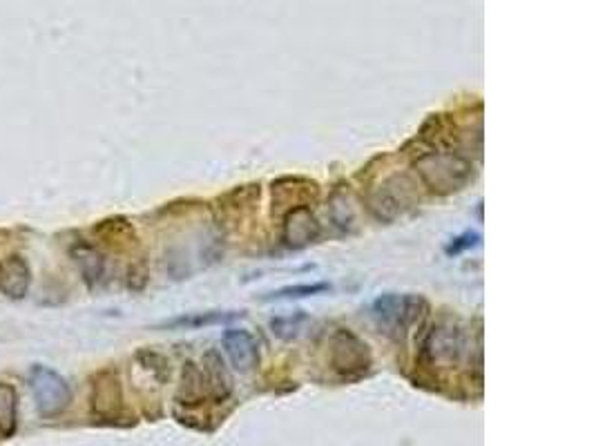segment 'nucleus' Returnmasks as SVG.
Returning <instances> with one entry per match:
<instances>
[{
    "mask_svg": "<svg viewBox=\"0 0 596 446\" xmlns=\"http://www.w3.org/2000/svg\"><path fill=\"white\" fill-rule=\"evenodd\" d=\"M424 310H427V302L420 295L384 293L371 306V315H373L378 328L391 337L407 333L423 317Z\"/></svg>",
    "mask_w": 596,
    "mask_h": 446,
    "instance_id": "1",
    "label": "nucleus"
},
{
    "mask_svg": "<svg viewBox=\"0 0 596 446\" xmlns=\"http://www.w3.org/2000/svg\"><path fill=\"white\" fill-rule=\"evenodd\" d=\"M37 409L43 418H58L72 404V389L61 373L45 364H34L27 375Z\"/></svg>",
    "mask_w": 596,
    "mask_h": 446,
    "instance_id": "2",
    "label": "nucleus"
},
{
    "mask_svg": "<svg viewBox=\"0 0 596 446\" xmlns=\"http://www.w3.org/2000/svg\"><path fill=\"white\" fill-rule=\"evenodd\" d=\"M465 348L467 337L463 328L452 322L434 324L420 344V366H454L460 362Z\"/></svg>",
    "mask_w": 596,
    "mask_h": 446,
    "instance_id": "3",
    "label": "nucleus"
},
{
    "mask_svg": "<svg viewBox=\"0 0 596 446\" xmlns=\"http://www.w3.org/2000/svg\"><path fill=\"white\" fill-rule=\"evenodd\" d=\"M418 170L424 182L432 185L434 190L444 188V192L460 190L474 177L472 163L454 152L427 154V157H423L418 161Z\"/></svg>",
    "mask_w": 596,
    "mask_h": 446,
    "instance_id": "4",
    "label": "nucleus"
},
{
    "mask_svg": "<svg viewBox=\"0 0 596 446\" xmlns=\"http://www.w3.org/2000/svg\"><path fill=\"white\" fill-rule=\"evenodd\" d=\"M330 366L335 373L347 379H358L371 368V350L367 342L350 333L349 328H338L330 339Z\"/></svg>",
    "mask_w": 596,
    "mask_h": 446,
    "instance_id": "5",
    "label": "nucleus"
},
{
    "mask_svg": "<svg viewBox=\"0 0 596 446\" xmlns=\"http://www.w3.org/2000/svg\"><path fill=\"white\" fill-rule=\"evenodd\" d=\"M92 413L101 420H117L123 413L121 382L112 370H101L92 379V395H89Z\"/></svg>",
    "mask_w": 596,
    "mask_h": 446,
    "instance_id": "6",
    "label": "nucleus"
},
{
    "mask_svg": "<svg viewBox=\"0 0 596 446\" xmlns=\"http://www.w3.org/2000/svg\"><path fill=\"white\" fill-rule=\"evenodd\" d=\"M224 350H226L230 364L239 373H250L259 364V344L246 328H228L222 335Z\"/></svg>",
    "mask_w": 596,
    "mask_h": 446,
    "instance_id": "7",
    "label": "nucleus"
},
{
    "mask_svg": "<svg viewBox=\"0 0 596 446\" xmlns=\"http://www.w3.org/2000/svg\"><path fill=\"white\" fill-rule=\"evenodd\" d=\"M32 285V268L23 254H7L0 259V295L12 302L25 299Z\"/></svg>",
    "mask_w": 596,
    "mask_h": 446,
    "instance_id": "8",
    "label": "nucleus"
},
{
    "mask_svg": "<svg viewBox=\"0 0 596 446\" xmlns=\"http://www.w3.org/2000/svg\"><path fill=\"white\" fill-rule=\"evenodd\" d=\"M318 237L319 225L307 205L293 208V213L287 217V223H284V244L288 248H302V245L313 244Z\"/></svg>",
    "mask_w": 596,
    "mask_h": 446,
    "instance_id": "9",
    "label": "nucleus"
},
{
    "mask_svg": "<svg viewBox=\"0 0 596 446\" xmlns=\"http://www.w3.org/2000/svg\"><path fill=\"white\" fill-rule=\"evenodd\" d=\"M69 254H72L74 264L77 268L81 270L85 284L88 285H97L99 282H103L105 277V257L94 248L92 244L85 242H77L69 248Z\"/></svg>",
    "mask_w": 596,
    "mask_h": 446,
    "instance_id": "10",
    "label": "nucleus"
},
{
    "mask_svg": "<svg viewBox=\"0 0 596 446\" xmlns=\"http://www.w3.org/2000/svg\"><path fill=\"white\" fill-rule=\"evenodd\" d=\"M18 429V393L9 382H0V438H14Z\"/></svg>",
    "mask_w": 596,
    "mask_h": 446,
    "instance_id": "11",
    "label": "nucleus"
},
{
    "mask_svg": "<svg viewBox=\"0 0 596 446\" xmlns=\"http://www.w3.org/2000/svg\"><path fill=\"white\" fill-rule=\"evenodd\" d=\"M239 315L237 313H230V315H224V313H206V315H193V317H177V319H170V322H165L163 326L165 328H197V326H208V324H217V322H233V319H237Z\"/></svg>",
    "mask_w": 596,
    "mask_h": 446,
    "instance_id": "12",
    "label": "nucleus"
},
{
    "mask_svg": "<svg viewBox=\"0 0 596 446\" xmlns=\"http://www.w3.org/2000/svg\"><path fill=\"white\" fill-rule=\"evenodd\" d=\"M308 322L307 315L299 310V313L295 315H288V317H277L270 322V328H273V333L277 335L279 339H295L299 335V330H302V326Z\"/></svg>",
    "mask_w": 596,
    "mask_h": 446,
    "instance_id": "13",
    "label": "nucleus"
},
{
    "mask_svg": "<svg viewBox=\"0 0 596 446\" xmlns=\"http://www.w3.org/2000/svg\"><path fill=\"white\" fill-rule=\"evenodd\" d=\"M330 290L329 284H304V285H288V288H279L275 293H270L267 299H284V297H313V295L327 293Z\"/></svg>",
    "mask_w": 596,
    "mask_h": 446,
    "instance_id": "14",
    "label": "nucleus"
},
{
    "mask_svg": "<svg viewBox=\"0 0 596 446\" xmlns=\"http://www.w3.org/2000/svg\"><path fill=\"white\" fill-rule=\"evenodd\" d=\"M472 234H474V233H467V234H463V237L455 239V242L447 248V254H458V253H463V250L472 248V245L478 244V239H480V237H476V239H472V242H467V239L472 237Z\"/></svg>",
    "mask_w": 596,
    "mask_h": 446,
    "instance_id": "15",
    "label": "nucleus"
}]
</instances>
